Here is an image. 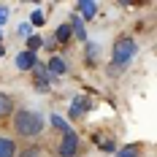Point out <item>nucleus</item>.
I'll use <instances>...</instances> for the list:
<instances>
[{
  "label": "nucleus",
  "mask_w": 157,
  "mask_h": 157,
  "mask_svg": "<svg viewBox=\"0 0 157 157\" xmlns=\"http://www.w3.org/2000/svg\"><path fill=\"white\" fill-rule=\"evenodd\" d=\"M14 130H16V136H22V138H35L44 130V117L35 114V111L19 109L14 114Z\"/></svg>",
  "instance_id": "f257e3e1"
},
{
  "label": "nucleus",
  "mask_w": 157,
  "mask_h": 157,
  "mask_svg": "<svg viewBox=\"0 0 157 157\" xmlns=\"http://www.w3.org/2000/svg\"><path fill=\"white\" fill-rule=\"evenodd\" d=\"M136 49H138V46H136V41H133L130 35H122V38L114 44V49H111V60H114L111 68H109L111 73L119 71V68H125V65H130V60L136 57Z\"/></svg>",
  "instance_id": "f03ea898"
},
{
  "label": "nucleus",
  "mask_w": 157,
  "mask_h": 157,
  "mask_svg": "<svg viewBox=\"0 0 157 157\" xmlns=\"http://www.w3.org/2000/svg\"><path fill=\"white\" fill-rule=\"evenodd\" d=\"M78 152V136L73 130L63 133V144H60V157H73Z\"/></svg>",
  "instance_id": "7ed1b4c3"
},
{
  "label": "nucleus",
  "mask_w": 157,
  "mask_h": 157,
  "mask_svg": "<svg viewBox=\"0 0 157 157\" xmlns=\"http://www.w3.org/2000/svg\"><path fill=\"white\" fill-rule=\"evenodd\" d=\"M35 65H38V60H35V54H33V52H27V49L16 57V68H19V71H33Z\"/></svg>",
  "instance_id": "20e7f679"
},
{
  "label": "nucleus",
  "mask_w": 157,
  "mask_h": 157,
  "mask_svg": "<svg viewBox=\"0 0 157 157\" xmlns=\"http://www.w3.org/2000/svg\"><path fill=\"white\" fill-rule=\"evenodd\" d=\"M0 157H16V141L0 136Z\"/></svg>",
  "instance_id": "39448f33"
},
{
  "label": "nucleus",
  "mask_w": 157,
  "mask_h": 157,
  "mask_svg": "<svg viewBox=\"0 0 157 157\" xmlns=\"http://www.w3.org/2000/svg\"><path fill=\"white\" fill-rule=\"evenodd\" d=\"M71 30H73V35H76L78 41H87V30H84V22H81L78 14L71 16Z\"/></svg>",
  "instance_id": "423d86ee"
},
{
  "label": "nucleus",
  "mask_w": 157,
  "mask_h": 157,
  "mask_svg": "<svg viewBox=\"0 0 157 157\" xmlns=\"http://www.w3.org/2000/svg\"><path fill=\"white\" fill-rule=\"evenodd\" d=\"M95 14H98V6H95L92 0H81L78 3V16L81 19H92Z\"/></svg>",
  "instance_id": "0eeeda50"
},
{
  "label": "nucleus",
  "mask_w": 157,
  "mask_h": 157,
  "mask_svg": "<svg viewBox=\"0 0 157 157\" xmlns=\"http://www.w3.org/2000/svg\"><path fill=\"white\" fill-rule=\"evenodd\" d=\"M65 71H68V65L63 63V57H52V60H49V73H52V76H63Z\"/></svg>",
  "instance_id": "6e6552de"
},
{
  "label": "nucleus",
  "mask_w": 157,
  "mask_h": 157,
  "mask_svg": "<svg viewBox=\"0 0 157 157\" xmlns=\"http://www.w3.org/2000/svg\"><path fill=\"white\" fill-rule=\"evenodd\" d=\"M71 35H73V30H71V22L60 25V27H57V33H54V38H57L60 44H68V41H71Z\"/></svg>",
  "instance_id": "1a4fd4ad"
},
{
  "label": "nucleus",
  "mask_w": 157,
  "mask_h": 157,
  "mask_svg": "<svg viewBox=\"0 0 157 157\" xmlns=\"http://www.w3.org/2000/svg\"><path fill=\"white\" fill-rule=\"evenodd\" d=\"M87 109H92V100H90V98H76V100H73V111H71V114L76 117V114H84Z\"/></svg>",
  "instance_id": "9d476101"
},
{
  "label": "nucleus",
  "mask_w": 157,
  "mask_h": 157,
  "mask_svg": "<svg viewBox=\"0 0 157 157\" xmlns=\"http://www.w3.org/2000/svg\"><path fill=\"white\" fill-rule=\"evenodd\" d=\"M117 157H141V149L136 144H127L122 149H117Z\"/></svg>",
  "instance_id": "9b49d317"
},
{
  "label": "nucleus",
  "mask_w": 157,
  "mask_h": 157,
  "mask_svg": "<svg viewBox=\"0 0 157 157\" xmlns=\"http://www.w3.org/2000/svg\"><path fill=\"white\" fill-rule=\"evenodd\" d=\"M11 111H14V100L8 95H0V117H8Z\"/></svg>",
  "instance_id": "f8f14e48"
},
{
  "label": "nucleus",
  "mask_w": 157,
  "mask_h": 157,
  "mask_svg": "<svg viewBox=\"0 0 157 157\" xmlns=\"http://www.w3.org/2000/svg\"><path fill=\"white\" fill-rule=\"evenodd\" d=\"M41 46H44V41H41L38 35H30V38H27V52L35 54V49H41Z\"/></svg>",
  "instance_id": "ddd939ff"
},
{
  "label": "nucleus",
  "mask_w": 157,
  "mask_h": 157,
  "mask_svg": "<svg viewBox=\"0 0 157 157\" xmlns=\"http://www.w3.org/2000/svg\"><path fill=\"white\" fill-rule=\"evenodd\" d=\"M52 125L57 127V130H63V133H68V130H71V127L65 125V119H63V117H57V114H54V117H52Z\"/></svg>",
  "instance_id": "4468645a"
},
{
  "label": "nucleus",
  "mask_w": 157,
  "mask_h": 157,
  "mask_svg": "<svg viewBox=\"0 0 157 157\" xmlns=\"http://www.w3.org/2000/svg\"><path fill=\"white\" fill-rule=\"evenodd\" d=\"M38 155H41V146H30V149H25L19 157H38Z\"/></svg>",
  "instance_id": "2eb2a0df"
},
{
  "label": "nucleus",
  "mask_w": 157,
  "mask_h": 157,
  "mask_svg": "<svg viewBox=\"0 0 157 157\" xmlns=\"http://www.w3.org/2000/svg\"><path fill=\"white\" fill-rule=\"evenodd\" d=\"M33 25H38V27H41V25H44V22H46V19H44V14H41V11H33V19H30Z\"/></svg>",
  "instance_id": "dca6fc26"
},
{
  "label": "nucleus",
  "mask_w": 157,
  "mask_h": 157,
  "mask_svg": "<svg viewBox=\"0 0 157 157\" xmlns=\"http://www.w3.org/2000/svg\"><path fill=\"white\" fill-rule=\"evenodd\" d=\"M3 22H8V8H6V6H0V25H3Z\"/></svg>",
  "instance_id": "f3484780"
},
{
  "label": "nucleus",
  "mask_w": 157,
  "mask_h": 157,
  "mask_svg": "<svg viewBox=\"0 0 157 157\" xmlns=\"http://www.w3.org/2000/svg\"><path fill=\"white\" fill-rule=\"evenodd\" d=\"M0 57H3V44H0Z\"/></svg>",
  "instance_id": "a211bd4d"
},
{
  "label": "nucleus",
  "mask_w": 157,
  "mask_h": 157,
  "mask_svg": "<svg viewBox=\"0 0 157 157\" xmlns=\"http://www.w3.org/2000/svg\"><path fill=\"white\" fill-rule=\"evenodd\" d=\"M0 41H3V35H0Z\"/></svg>",
  "instance_id": "6ab92c4d"
}]
</instances>
